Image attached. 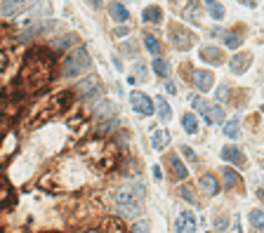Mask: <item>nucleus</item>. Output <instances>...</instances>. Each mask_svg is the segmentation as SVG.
<instances>
[{
    "label": "nucleus",
    "instance_id": "f257e3e1",
    "mask_svg": "<svg viewBox=\"0 0 264 233\" xmlns=\"http://www.w3.org/2000/svg\"><path fill=\"white\" fill-rule=\"evenodd\" d=\"M142 200H144V186L142 184H128L114 193V203L118 210L130 217H139L142 214Z\"/></svg>",
    "mask_w": 264,
    "mask_h": 233
},
{
    "label": "nucleus",
    "instance_id": "f03ea898",
    "mask_svg": "<svg viewBox=\"0 0 264 233\" xmlns=\"http://www.w3.org/2000/svg\"><path fill=\"white\" fill-rule=\"evenodd\" d=\"M50 59L43 55H31L26 59V66H24V73H21V78L26 80L28 89H38L43 87L45 82L50 80Z\"/></svg>",
    "mask_w": 264,
    "mask_h": 233
},
{
    "label": "nucleus",
    "instance_id": "7ed1b4c3",
    "mask_svg": "<svg viewBox=\"0 0 264 233\" xmlns=\"http://www.w3.org/2000/svg\"><path fill=\"white\" fill-rule=\"evenodd\" d=\"M90 66V55L83 48H76L71 55L61 62V76L64 78H76Z\"/></svg>",
    "mask_w": 264,
    "mask_h": 233
},
{
    "label": "nucleus",
    "instance_id": "20e7f679",
    "mask_svg": "<svg viewBox=\"0 0 264 233\" xmlns=\"http://www.w3.org/2000/svg\"><path fill=\"white\" fill-rule=\"evenodd\" d=\"M168 35L177 50H189L194 45V40H196L194 33H189V28H184V26H172L168 31Z\"/></svg>",
    "mask_w": 264,
    "mask_h": 233
},
{
    "label": "nucleus",
    "instance_id": "39448f33",
    "mask_svg": "<svg viewBox=\"0 0 264 233\" xmlns=\"http://www.w3.org/2000/svg\"><path fill=\"white\" fill-rule=\"evenodd\" d=\"M97 92H99V78L97 76L83 78V80L76 85V95L83 97V99H92Z\"/></svg>",
    "mask_w": 264,
    "mask_h": 233
},
{
    "label": "nucleus",
    "instance_id": "423d86ee",
    "mask_svg": "<svg viewBox=\"0 0 264 233\" xmlns=\"http://www.w3.org/2000/svg\"><path fill=\"white\" fill-rule=\"evenodd\" d=\"M130 104H132V109L137 111V113H142V116H151L154 113V104H151V99L144 92H132L130 95Z\"/></svg>",
    "mask_w": 264,
    "mask_h": 233
},
{
    "label": "nucleus",
    "instance_id": "0eeeda50",
    "mask_svg": "<svg viewBox=\"0 0 264 233\" xmlns=\"http://www.w3.org/2000/svg\"><path fill=\"white\" fill-rule=\"evenodd\" d=\"M191 80H194V85H196L201 92H208V89L212 87V82H215V76H212L210 71L196 69V71H191Z\"/></svg>",
    "mask_w": 264,
    "mask_h": 233
},
{
    "label": "nucleus",
    "instance_id": "6e6552de",
    "mask_svg": "<svg viewBox=\"0 0 264 233\" xmlns=\"http://www.w3.org/2000/svg\"><path fill=\"white\" fill-rule=\"evenodd\" d=\"M31 3H33V0H3V3H0V14H3V17H12V14L26 10Z\"/></svg>",
    "mask_w": 264,
    "mask_h": 233
},
{
    "label": "nucleus",
    "instance_id": "1a4fd4ad",
    "mask_svg": "<svg viewBox=\"0 0 264 233\" xmlns=\"http://www.w3.org/2000/svg\"><path fill=\"white\" fill-rule=\"evenodd\" d=\"M175 228L177 231H196V217L191 212H182L175 221Z\"/></svg>",
    "mask_w": 264,
    "mask_h": 233
},
{
    "label": "nucleus",
    "instance_id": "9d476101",
    "mask_svg": "<svg viewBox=\"0 0 264 233\" xmlns=\"http://www.w3.org/2000/svg\"><path fill=\"white\" fill-rule=\"evenodd\" d=\"M222 158H224V160H229V163H234V165H245V156L238 151L236 146H224V149H222Z\"/></svg>",
    "mask_w": 264,
    "mask_h": 233
},
{
    "label": "nucleus",
    "instance_id": "9b49d317",
    "mask_svg": "<svg viewBox=\"0 0 264 233\" xmlns=\"http://www.w3.org/2000/svg\"><path fill=\"white\" fill-rule=\"evenodd\" d=\"M108 14H111V19H116V21H128L130 19L128 7L121 5V3H111V5H108Z\"/></svg>",
    "mask_w": 264,
    "mask_h": 233
},
{
    "label": "nucleus",
    "instance_id": "f8f14e48",
    "mask_svg": "<svg viewBox=\"0 0 264 233\" xmlns=\"http://www.w3.org/2000/svg\"><path fill=\"white\" fill-rule=\"evenodd\" d=\"M170 142V134L165 130H154L151 132V146L156 149V151H161V149H165Z\"/></svg>",
    "mask_w": 264,
    "mask_h": 233
},
{
    "label": "nucleus",
    "instance_id": "ddd939ff",
    "mask_svg": "<svg viewBox=\"0 0 264 233\" xmlns=\"http://www.w3.org/2000/svg\"><path fill=\"white\" fill-rule=\"evenodd\" d=\"M201 189H203L208 196H217L219 193V184H217V179L212 174H203L201 177Z\"/></svg>",
    "mask_w": 264,
    "mask_h": 233
},
{
    "label": "nucleus",
    "instance_id": "4468645a",
    "mask_svg": "<svg viewBox=\"0 0 264 233\" xmlns=\"http://www.w3.org/2000/svg\"><path fill=\"white\" fill-rule=\"evenodd\" d=\"M184 5H189V7H179L184 19L198 21V0H184Z\"/></svg>",
    "mask_w": 264,
    "mask_h": 233
},
{
    "label": "nucleus",
    "instance_id": "2eb2a0df",
    "mask_svg": "<svg viewBox=\"0 0 264 233\" xmlns=\"http://www.w3.org/2000/svg\"><path fill=\"white\" fill-rule=\"evenodd\" d=\"M229 66H231L234 73H243V71L250 66V55H236L234 59H231Z\"/></svg>",
    "mask_w": 264,
    "mask_h": 233
},
{
    "label": "nucleus",
    "instance_id": "dca6fc26",
    "mask_svg": "<svg viewBox=\"0 0 264 233\" xmlns=\"http://www.w3.org/2000/svg\"><path fill=\"white\" fill-rule=\"evenodd\" d=\"M114 111H116V106L108 99H102V102L95 106V116L97 118H114Z\"/></svg>",
    "mask_w": 264,
    "mask_h": 233
},
{
    "label": "nucleus",
    "instance_id": "f3484780",
    "mask_svg": "<svg viewBox=\"0 0 264 233\" xmlns=\"http://www.w3.org/2000/svg\"><path fill=\"white\" fill-rule=\"evenodd\" d=\"M168 165H170V170H172V174H175L177 179L186 177V167H184L182 160H179L177 156H172V153H170V156H168Z\"/></svg>",
    "mask_w": 264,
    "mask_h": 233
},
{
    "label": "nucleus",
    "instance_id": "a211bd4d",
    "mask_svg": "<svg viewBox=\"0 0 264 233\" xmlns=\"http://www.w3.org/2000/svg\"><path fill=\"white\" fill-rule=\"evenodd\" d=\"M76 42H81V40H78V35H76V33H66V35H61V38H57L52 48L59 52V50H66V48H71V45H76Z\"/></svg>",
    "mask_w": 264,
    "mask_h": 233
},
{
    "label": "nucleus",
    "instance_id": "6ab92c4d",
    "mask_svg": "<svg viewBox=\"0 0 264 233\" xmlns=\"http://www.w3.org/2000/svg\"><path fill=\"white\" fill-rule=\"evenodd\" d=\"M203 116H205V123H222V120H224V111L219 109V106H208Z\"/></svg>",
    "mask_w": 264,
    "mask_h": 233
},
{
    "label": "nucleus",
    "instance_id": "aec40b11",
    "mask_svg": "<svg viewBox=\"0 0 264 233\" xmlns=\"http://www.w3.org/2000/svg\"><path fill=\"white\" fill-rule=\"evenodd\" d=\"M201 57H203V59H208V62L210 64H222V52H219V50L217 48H203L201 50Z\"/></svg>",
    "mask_w": 264,
    "mask_h": 233
},
{
    "label": "nucleus",
    "instance_id": "412c9836",
    "mask_svg": "<svg viewBox=\"0 0 264 233\" xmlns=\"http://www.w3.org/2000/svg\"><path fill=\"white\" fill-rule=\"evenodd\" d=\"M161 10H158L156 5H151V7H146V10H144L142 12V19L146 21V24H158V21H161Z\"/></svg>",
    "mask_w": 264,
    "mask_h": 233
},
{
    "label": "nucleus",
    "instance_id": "4be33fe9",
    "mask_svg": "<svg viewBox=\"0 0 264 233\" xmlns=\"http://www.w3.org/2000/svg\"><path fill=\"white\" fill-rule=\"evenodd\" d=\"M182 127L186 132H191V134H196V132H198L196 116H194V113H184V116H182Z\"/></svg>",
    "mask_w": 264,
    "mask_h": 233
},
{
    "label": "nucleus",
    "instance_id": "5701e85b",
    "mask_svg": "<svg viewBox=\"0 0 264 233\" xmlns=\"http://www.w3.org/2000/svg\"><path fill=\"white\" fill-rule=\"evenodd\" d=\"M222 179H224V186H227V189H234V186H238V181H241L236 172L229 170V167H224L222 170Z\"/></svg>",
    "mask_w": 264,
    "mask_h": 233
},
{
    "label": "nucleus",
    "instance_id": "b1692460",
    "mask_svg": "<svg viewBox=\"0 0 264 233\" xmlns=\"http://www.w3.org/2000/svg\"><path fill=\"white\" fill-rule=\"evenodd\" d=\"M156 109H158V116H161V120H170V104L168 99H163V97H156Z\"/></svg>",
    "mask_w": 264,
    "mask_h": 233
},
{
    "label": "nucleus",
    "instance_id": "393cba45",
    "mask_svg": "<svg viewBox=\"0 0 264 233\" xmlns=\"http://www.w3.org/2000/svg\"><path fill=\"white\" fill-rule=\"evenodd\" d=\"M203 3L208 5V12L212 14V19H224V10L217 0H203Z\"/></svg>",
    "mask_w": 264,
    "mask_h": 233
},
{
    "label": "nucleus",
    "instance_id": "a878e982",
    "mask_svg": "<svg viewBox=\"0 0 264 233\" xmlns=\"http://www.w3.org/2000/svg\"><path fill=\"white\" fill-rule=\"evenodd\" d=\"M222 38H224V45H227V48H229V50H236L238 45L243 42V38H241V35H238V33H224Z\"/></svg>",
    "mask_w": 264,
    "mask_h": 233
},
{
    "label": "nucleus",
    "instance_id": "bb28decb",
    "mask_svg": "<svg viewBox=\"0 0 264 233\" xmlns=\"http://www.w3.org/2000/svg\"><path fill=\"white\" fill-rule=\"evenodd\" d=\"M250 224L257 228V231H264V212L262 210H252L250 212Z\"/></svg>",
    "mask_w": 264,
    "mask_h": 233
},
{
    "label": "nucleus",
    "instance_id": "cd10ccee",
    "mask_svg": "<svg viewBox=\"0 0 264 233\" xmlns=\"http://www.w3.org/2000/svg\"><path fill=\"white\" fill-rule=\"evenodd\" d=\"M144 45H146V50H149L151 55H161V45H158V40L154 38V35H144Z\"/></svg>",
    "mask_w": 264,
    "mask_h": 233
},
{
    "label": "nucleus",
    "instance_id": "c85d7f7f",
    "mask_svg": "<svg viewBox=\"0 0 264 233\" xmlns=\"http://www.w3.org/2000/svg\"><path fill=\"white\" fill-rule=\"evenodd\" d=\"M102 228H104V231H123L125 226H123V221H121V219L111 217V219H106V221L102 224Z\"/></svg>",
    "mask_w": 264,
    "mask_h": 233
},
{
    "label": "nucleus",
    "instance_id": "c756f323",
    "mask_svg": "<svg viewBox=\"0 0 264 233\" xmlns=\"http://www.w3.org/2000/svg\"><path fill=\"white\" fill-rule=\"evenodd\" d=\"M154 71H156L161 78L170 76V66H168V62H163V59H156V62H154Z\"/></svg>",
    "mask_w": 264,
    "mask_h": 233
},
{
    "label": "nucleus",
    "instance_id": "7c9ffc66",
    "mask_svg": "<svg viewBox=\"0 0 264 233\" xmlns=\"http://www.w3.org/2000/svg\"><path fill=\"white\" fill-rule=\"evenodd\" d=\"M238 130H241V123L238 120H231V123L224 125V134L227 137H238Z\"/></svg>",
    "mask_w": 264,
    "mask_h": 233
},
{
    "label": "nucleus",
    "instance_id": "2f4dec72",
    "mask_svg": "<svg viewBox=\"0 0 264 233\" xmlns=\"http://www.w3.org/2000/svg\"><path fill=\"white\" fill-rule=\"evenodd\" d=\"M7 198H10V184L5 179H0V203H5Z\"/></svg>",
    "mask_w": 264,
    "mask_h": 233
},
{
    "label": "nucleus",
    "instance_id": "473e14b6",
    "mask_svg": "<svg viewBox=\"0 0 264 233\" xmlns=\"http://www.w3.org/2000/svg\"><path fill=\"white\" fill-rule=\"evenodd\" d=\"M229 97H231V92H229L227 87H219V89H217V99H219V102H227Z\"/></svg>",
    "mask_w": 264,
    "mask_h": 233
},
{
    "label": "nucleus",
    "instance_id": "72a5a7b5",
    "mask_svg": "<svg viewBox=\"0 0 264 233\" xmlns=\"http://www.w3.org/2000/svg\"><path fill=\"white\" fill-rule=\"evenodd\" d=\"M179 193H182V198H184V200H189V203H194V200H196V198H194V196H191V191H189V189H182V191H179Z\"/></svg>",
    "mask_w": 264,
    "mask_h": 233
},
{
    "label": "nucleus",
    "instance_id": "f704fd0d",
    "mask_svg": "<svg viewBox=\"0 0 264 233\" xmlns=\"http://www.w3.org/2000/svg\"><path fill=\"white\" fill-rule=\"evenodd\" d=\"M182 153H184V156H186V158H189V160H194V158H196V156H194V151H191V149H189V146H186V144L182 146Z\"/></svg>",
    "mask_w": 264,
    "mask_h": 233
},
{
    "label": "nucleus",
    "instance_id": "c9c22d12",
    "mask_svg": "<svg viewBox=\"0 0 264 233\" xmlns=\"http://www.w3.org/2000/svg\"><path fill=\"white\" fill-rule=\"evenodd\" d=\"M165 89H168V92H170V95H175V92H177V87H175V82H165Z\"/></svg>",
    "mask_w": 264,
    "mask_h": 233
},
{
    "label": "nucleus",
    "instance_id": "e433bc0d",
    "mask_svg": "<svg viewBox=\"0 0 264 233\" xmlns=\"http://www.w3.org/2000/svg\"><path fill=\"white\" fill-rule=\"evenodd\" d=\"M154 179H156V181H161V179H163V174H161V167H158V165H156V167H154Z\"/></svg>",
    "mask_w": 264,
    "mask_h": 233
},
{
    "label": "nucleus",
    "instance_id": "4c0bfd02",
    "mask_svg": "<svg viewBox=\"0 0 264 233\" xmlns=\"http://www.w3.org/2000/svg\"><path fill=\"white\" fill-rule=\"evenodd\" d=\"M116 35H128V28L121 26V28H116Z\"/></svg>",
    "mask_w": 264,
    "mask_h": 233
},
{
    "label": "nucleus",
    "instance_id": "58836bf2",
    "mask_svg": "<svg viewBox=\"0 0 264 233\" xmlns=\"http://www.w3.org/2000/svg\"><path fill=\"white\" fill-rule=\"evenodd\" d=\"M132 231H146V224H135V226H132Z\"/></svg>",
    "mask_w": 264,
    "mask_h": 233
},
{
    "label": "nucleus",
    "instance_id": "ea45409f",
    "mask_svg": "<svg viewBox=\"0 0 264 233\" xmlns=\"http://www.w3.org/2000/svg\"><path fill=\"white\" fill-rule=\"evenodd\" d=\"M88 3L95 7V10H97V7H102V0H88Z\"/></svg>",
    "mask_w": 264,
    "mask_h": 233
},
{
    "label": "nucleus",
    "instance_id": "a19ab883",
    "mask_svg": "<svg viewBox=\"0 0 264 233\" xmlns=\"http://www.w3.org/2000/svg\"><path fill=\"white\" fill-rule=\"evenodd\" d=\"M262 113H264V104H262Z\"/></svg>",
    "mask_w": 264,
    "mask_h": 233
}]
</instances>
